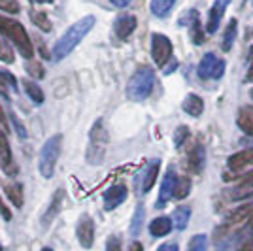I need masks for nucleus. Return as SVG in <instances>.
Here are the masks:
<instances>
[{
	"label": "nucleus",
	"instance_id": "29",
	"mask_svg": "<svg viewBox=\"0 0 253 251\" xmlns=\"http://www.w3.org/2000/svg\"><path fill=\"white\" fill-rule=\"evenodd\" d=\"M142 221H144V208L138 206L136 211H134V217H132V223H130V234L132 236H138V232L142 229Z\"/></svg>",
	"mask_w": 253,
	"mask_h": 251
},
{
	"label": "nucleus",
	"instance_id": "18",
	"mask_svg": "<svg viewBox=\"0 0 253 251\" xmlns=\"http://www.w3.org/2000/svg\"><path fill=\"white\" fill-rule=\"evenodd\" d=\"M238 126L246 134H253V106L242 108L238 114Z\"/></svg>",
	"mask_w": 253,
	"mask_h": 251
},
{
	"label": "nucleus",
	"instance_id": "22",
	"mask_svg": "<svg viewBox=\"0 0 253 251\" xmlns=\"http://www.w3.org/2000/svg\"><path fill=\"white\" fill-rule=\"evenodd\" d=\"M236 31H238V21L231 19L225 29V34H223V51H231L232 43L236 40Z\"/></svg>",
	"mask_w": 253,
	"mask_h": 251
},
{
	"label": "nucleus",
	"instance_id": "19",
	"mask_svg": "<svg viewBox=\"0 0 253 251\" xmlns=\"http://www.w3.org/2000/svg\"><path fill=\"white\" fill-rule=\"evenodd\" d=\"M204 147L202 146H195L189 153V168L193 172H201L202 167H204Z\"/></svg>",
	"mask_w": 253,
	"mask_h": 251
},
{
	"label": "nucleus",
	"instance_id": "17",
	"mask_svg": "<svg viewBox=\"0 0 253 251\" xmlns=\"http://www.w3.org/2000/svg\"><path fill=\"white\" fill-rule=\"evenodd\" d=\"M183 110H185L189 115H193V117H199V115L204 112V102H202L201 96L189 94V96L183 100Z\"/></svg>",
	"mask_w": 253,
	"mask_h": 251
},
{
	"label": "nucleus",
	"instance_id": "45",
	"mask_svg": "<svg viewBox=\"0 0 253 251\" xmlns=\"http://www.w3.org/2000/svg\"><path fill=\"white\" fill-rule=\"evenodd\" d=\"M32 2H53V0H32Z\"/></svg>",
	"mask_w": 253,
	"mask_h": 251
},
{
	"label": "nucleus",
	"instance_id": "40",
	"mask_svg": "<svg viewBox=\"0 0 253 251\" xmlns=\"http://www.w3.org/2000/svg\"><path fill=\"white\" fill-rule=\"evenodd\" d=\"M0 213L4 215V219H11V213H10V209L4 206V202L0 200Z\"/></svg>",
	"mask_w": 253,
	"mask_h": 251
},
{
	"label": "nucleus",
	"instance_id": "5",
	"mask_svg": "<svg viewBox=\"0 0 253 251\" xmlns=\"http://www.w3.org/2000/svg\"><path fill=\"white\" fill-rule=\"evenodd\" d=\"M61 149H63V134H55V136L45 140V144L40 149V155H38V170L43 178L53 176L55 165H57L59 155H61Z\"/></svg>",
	"mask_w": 253,
	"mask_h": 251
},
{
	"label": "nucleus",
	"instance_id": "1",
	"mask_svg": "<svg viewBox=\"0 0 253 251\" xmlns=\"http://www.w3.org/2000/svg\"><path fill=\"white\" fill-rule=\"evenodd\" d=\"M93 27H95V17H93V15H85L80 21H76L74 25L57 40V43L53 45V59H55V61L64 59L78 43L84 40L85 36H87V32L91 31Z\"/></svg>",
	"mask_w": 253,
	"mask_h": 251
},
{
	"label": "nucleus",
	"instance_id": "39",
	"mask_svg": "<svg viewBox=\"0 0 253 251\" xmlns=\"http://www.w3.org/2000/svg\"><path fill=\"white\" fill-rule=\"evenodd\" d=\"M110 2H112L116 8H126V6H128L132 0H110Z\"/></svg>",
	"mask_w": 253,
	"mask_h": 251
},
{
	"label": "nucleus",
	"instance_id": "11",
	"mask_svg": "<svg viewBox=\"0 0 253 251\" xmlns=\"http://www.w3.org/2000/svg\"><path fill=\"white\" fill-rule=\"evenodd\" d=\"M176 181H178V178H176L174 168H169V170H167V174H165V178H163V183H161V193H159L157 206H165V204L169 202L170 197H174Z\"/></svg>",
	"mask_w": 253,
	"mask_h": 251
},
{
	"label": "nucleus",
	"instance_id": "12",
	"mask_svg": "<svg viewBox=\"0 0 253 251\" xmlns=\"http://www.w3.org/2000/svg\"><path fill=\"white\" fill-rule=\"evenodd\" d=\"M229 6V0H215V4L211 6L210 15H208V23H206V31L213 34V32L219 29V23H221V17L225 10Z\"/></svg>",
	"mask_w": 253,
	"mask_h": 251
},
{
	"label": "nucleus",
	"instance_id": "26",
	"mask_svg": "<svg viewBox=\"0 0 253 251\" xmlns=\"http://www.w3.org/2000/svg\"><path fill=\"white\" fill-rule=\"evenodd\" d=\"M159 161H153L148 168V174H146V178H144V185H142V191L144 193H148L149 189L155 185V181H157V176H159Z\"/></svg>",
	"mask_w": 253,
	"mask_h": 251
},
{
	"label": "nucleus",
	"instance_id": "48",
	"mask_svg": "<svg viewBox=\"0 0 253 251\" xmlns=\"http://www.w3.org/2000/svg\"><path fill=\"white\" fill-rule=\"evenodd\" d=\"M252 55H253V47H252Z\"/></svg>",
	"mask_w": 253,
	"mask_h": 251
},
{
	"label": "nucleus",
	"instance_id": "37",
	"mask_svg": "<svg viewBox=\"0 0 253 251\" xmlns=\"http://www.w3.org/2000/svg\"><path fill=\"white\" fill-rule=\"evenodd\" d=\"M240 183H242L244 187H253V170L252 172H248L246 176L240 178Z\"/></svg>",
	"mask_w": 253,
	"mask_h": 251
},
{
	"label": "nucleus",
	"instance_id": "16",
	"mask_svg": "<svg viewBox=\"0 0 253 251\" xmlns=\"http://www.w3.org/2000/svg\"><path fill=\"white\" fill-rule=\"evenodd\" d=\"M170 230H172V221L169 217H157V219L151 221V225H149V232H151V236H167Z\"/></svg>",
	"mask_w": 253,
	"mask_h": 251
},
{
	"label": "nucleus",
	"instance_id": "46",
	"mask_svg": "<svg viewBox=\"0 0 253 251\" xmlns=\"http://www.w3.org/2000/svg\"><path fill=\"white\" fill-rule=\"evenodd\" d=\"M42 251H53V250H51V248H43Z\"/></svg>",
	"mask_w": 253,
	"mask_h": 251
},
{
	"label": "nucleus",
	"instance_id": "36",
	"mask_svg": "<svg viewBox=\"0 0 253 251\" xmlns=\"http://www.w3.org/2000/svg\"><path fill=\"white\" fill-rule=\"evenodd\" d=\"M193 32H195V43H197V45H201L202 43V31H201V23H199V19L193 23Z\"/></svg>",
	"mask_w": 253,
	"mask_h": 251
},
{
	"label": "nucleus",
	"instance_id": "30",
	"mask_svg": "<svg viewBox=\"0 0 253 251\" xmlns=\"http://www.w3.org/2000/svg\"><path fill=\"white\" fill-rule=\"evenodd\" d=\"M0 10L6 11V13H17L19 2L17 0H0Z\"/></svg>",
	"mask_w": 253,
	"mask_h": 251
},
{
	"label": "nucleus",
	"instance_id": "28",
	"mask_svg": "<svg viewBox=\"0 0 253 251\" xmlns=\"http://www.w3.org/2000/svg\"><path fill=\"white\" fill-rule=\"evenodd\" d=\"M206 246H208V238L204 234H197L191 238L187 251H206Z\"/></svg>",
	"mask_w": 253,
	"mask_h": 251
},
{
	"label": "nucleus",
	"instance_id": "20",
	"mask_svg": "<svg viewBox=\"0 0 253 251\" xmlns=\"http://www.w3.org/2000/svg\"><path fill=\"white\" fill-rule=\"evenodd\" d=\"M176 0H151L149 8H151V13L157 15V17H165L169 15V11L174 8Z\"/></svg>",
	"mask_w": 253,
	"mask_h": 251
},
{
	"label": "nucleus",
	"instance_id": "24",
	"mask_svg": "<svg viewBox=\"0 0 253 251\" xmlns=\"http://www.w3.org/2000/svg\"><path fill=\"white\" fill-rule=\"evenodd\" d=\"M21 84H23V87H25V93L31 96L32 102L42 104V102H43V91H42V89L34 84V82H31V80H23Z\"/></svg>",
	"mask_w": 253,
	"mask_h": 251
},
{
	"label": "nucleus",
	"instance_id": "47",
	"mask_svg": "<svg viewBox=\"0 0 253 251\" xmlns=\"http://www.w3.org/2000/svg\"><path fill=\"white\" fill-rule=\"evenodd\" d=\"M252 98H253V89H252Z\"/></svg>",
	"mask_w": 253,
	"mask_h": 251
},
{
	"label": "nucleus",
	"instance_id": "42",
	"mask_svg": "<svg viewBox=\"0 0 253 251\" xmlns=\"http://www.w3.org/2000/svg\"><path fill=\"white\" fill-rule=\"evenodd\" d=\"M128 251H144V248H142V244H140V242H132V244H130V248H128Z\"/></svg>",
	"mask_w": 253,
	"mask_h": 251
},
{
	"label": "nucleus",
	"instance_id": "6",
	"mask_svg": "<svg viewBox=\"0 0 253 251\" xmlns=\"http://www.w3.org/2000/svg\"><path fill=\"white\" fill-rule=\"evenodd\" d=\"M223 72H225V61L223 59H217L213 53H206L202 57L201 64H199V78L201 80H208V78L221 80Z\"/></svg>",
	"mask_w": 253,
	"mask_h": 251
},
{
	"label": "nucleus",
	"instance_id": "23",
	"mask_svg": "<svg viewBox=\"0 0 253 251\" xmlns=\"http://www.w3.org/2000/svg\"><path fill=\"white\" fill-rule=\"evenodd\" d=\"M6 191V197L13 202V206L15 208H21L23 206V187L19 183H10V185H6L4 187Z\"/></svg>",
	"mask_w": 253,
	"mask_h": 251
},
{
	"label": "nucleus",
	"instance_id": "25",
	"mask_svg": "<svg viewBox=\"0 0 253 251\" xmlns=\"http://www.w3.org/2000/svg\"><path fill=\"white\" fill-rule=\"evenodd\" d=\"M31 21L36 25V29H40L43 32L51 31V21L47 17L45 11H31Z\"/></svg>",
	"mask_w": 253,
	"mask_h": 251
},
{
	"label": "nucleus",
	"instance_id": "15",
	"mask_svg": "<svg viewBox=\"0 0 253 251\" xmlns=\"http://www.w3.org/2000/svg\"><path fill=\"white\" fill-rule=\"evenodd\" d=\"M248 165H253V147L242 149V151H238V153L229 157V167L232 170H240V168L248 167Z\"/></svg>",
	"mask_w": 253,
	"mask_h": 251
},
{
	"label": "nucleus",
	"instance_id": "2",
	"mask_svg": "<svg viewBox=\"0 0 253 251\" xmlns=\"http://www.w3.org/2000/svg\"><path fill=\"white\" fill-rule=\"evenodd\" d=\"M0 34H4L8 40L15 43V47L21 51L23 57H27V59L34 57V47H32L31 43V38H29L25 27L19 21L0 15Z\"/></svg>",
	"mask_w": 253,
	"mask_h": 251
},
{
	"label": "nucleus",
	"instance_id": "41",
	"mask_svg": "<svg viewBox=\"0 0 253 251\" xmlns=\"http://www.w3.org/2000/svg\"><path fill=\"white\" fill-rule=\"evenodd\" d=\"M0 128L8 130V125H6V114H4V110H2V106H0Z\"/></svg>",
	"mask_w": 253,
	"mask_h": 251
},
{
	"label": "nucleus",
	"instance_id": "3",
	"mask_svg": "<svg viewBox=\"0 0 253 251\" xmlns=\"http://www.w3.org/2000/svg\"><path fill=\"white\" fill-rule=\"evenodd\" d=\"M108 142H110V134H108L104 121L96 119V123L89 132V146H87V163L91 167H98L104 161Z\"/></svg>",
	"mask_w": 253,
	"mask_h": 251
},
{
	"label": "nucleus",
	"instance_id": "10",
	"mask_svg": "<svg viewBox=\"0 0 253 251\" xmlns=\"http://www.w3.org/2000/svg\"><path fill=\"white\" fill-rule=\"evenodd\" d=\"M126 195H128V191H126L125 185H112V187L104 193V208L108 209V211H112V209L117 208L119 204L125 202Z\"/></svg>",
	"mask_w": 253,
	"mask_h": 251
},
{
	"label": "nucleus",
	"instance_id": "8",
	"mask_svg": "<svg viewBox=\"0 0 253 251\" xmlns=\"http://www.w3.org/2000/svg\"><path fill=\"white\" fill-rule=\"evenodd\" d=\"M252 219H253V200L248 202V204H244V206H240V208H236L234 211H231L227 221H225V227L227 229L242 227L244 223H248V221Z\"/></svg>",
	"mask_w": 253,
	"mask_h": 251
},
{
	"label": "nucleus",
	"instance_id": "33",
	"mask_svg": "<svg viewBox=\"0 0 253 251\" xmlns=\"http://www.w3.org/2000/svg\"><path fill=\"white\" fill-rule=\"evenodd\" d=\"M0 61H4V63L11 64L15 59H13V53H11V49L6 45V43L0 42Z\"/></svg>",
	"mask_w": 253,
	"mask_h": 251
},
{
	"label": "nucleus",
	"instance_id": "38",
	"mask_svg": "<svg viewBox=\"0 0 253 251\" xmlns=\"http://www.w3.org/2000/svg\"><path fill=\"white\" fill-rule=\"evenodd\" d=\"M157 251H179V250H178V244H163Z\"/></svg>",
	"mask_w": 253,
	"mask_h": 251
},
{
	"label": "nucleus",
	"instance_id": "35",
	"mask_svg": "<svg viewBox=\"0 0 253 251\" xmlns=\"http://www.w3.org/2000/svg\"><path fill=\"white\" fill-rule=\"evenodd\" d=\"M106 251H121V240L117 236H110L106 242Z\"/></svg>",
	"mask_w": 253,
	"mask_h": 251
},
{
	"label": "nucleus",
	"instance_id": "27",
	"mask_svg": "<svg viewBox=\"0 0 253 251\" xmlns=\"http://www.w3.org/2000/svg\"><path fill=\"white\" fill-rule=\"evenodd\" d=\"M191 191V179L189 178H178L176 187H174V199H185Z\"/></svg>",
	"mask_w": 253,
	"mask_h": 251
},
{
	"label": "nucleus",
	"instance_id": "31",
	"mask_svg": "<svg viewBox=\"0 0 253 251\" xmlns=\"http://www.w3.org/2000/svg\"><path fill=\"white\" fill-rule=\"evenodd\" d=\"M187 136H189V128L187 126H178L176 128V134H174V144H176V147H181V144L187 140Z\"/></svg>",
	"mask_w": 253,
	"mask_h": 251
},
{
	"label": "nucleus",
	"instance_id": "44",
	"mask_svg": "<svg viewBox=\"0 0 253 251\" xmlns=\"http://www.w3.org/2000/svg\"><path fill=\"white\" fill-rule=\"evenodd\" d=\"M248 82H253V63H252V66H250V70H248V78H246Z\"/></svg>",
	"mask_w": 253,
	"mask_h": 251
},
{
	"label": "nucleus",
	"instance_id": "13",
	"mask_svg": "<svg viewBox=\"0 0 253 251\" xmlns=\"http://www.w3.org/2000/svg\"><path fill=\"white\" fill-rule=\"evenodd\" d=\"M136 29V17L134 15H121L114 23V32L119 40H126Z\"/></svg>",
	"mask_w": 253,
	"mask_h": 251
},
{
	"label": "nucleus",
	"instance_id": "34",
	"mask_svg": "<svg viewBox=\"0 0 253 251\" xmlns=\"http://www.w3.org/2000/svg\"><path fill=\"white\" fill-rule=\"evenodd\" d=\"M0 85H2V87H6V85H10V87H15V85H17V82H15V78H13L10 72H4V70H0Z\"/></svg>",
	"mask_w": 253,
	"mask_h": 251
},
{
	"label": "nucleus",
	"instance_id": "21",
	"mask_svg": "<svg viewBox=\"0 0 253 251\" xmlns=\"http://www.w3.org/2000/svg\"><path fill=\"white\" fill-rule=\"evenodd\" d=\"M189 217H191V209L187 208V206H179V208H176L174 213H172V221H174V225H176L178 230H183L187 227Z\"/></svg>",
	"mask_w": 253,
	"mask_h": 251
},
{
	"label": "nucleus",
	"instance_id": "7",
	"mask_svg": "<svg viewBox=\"0 0 253 251\" xmlns=\"http://www.w3.org/2000/svg\"><path fill=\"white\" fill-rule=\"evenodd\" d=\"M151 57L157 66H165L172 57V42L165 34H153L151 36Z\"/></svg>",
	"mask_w": 253,
	"mask_h": 251
},
{
	"label": "nucleus",
	"instance_id": "14",
	"mask_svg": "<svg viewBox=\"0 0 253 251\" xmlns=\"http://www.w3.org/2000/svg\"><path fill=\"white\" fill-rule=\"evenodd\" d=\"M63 200H64V189H57V191H55V195H53L49 208H47V211L43 213V217H42L43 229H47V227H49V223L57 217V213L61 211V206H63Z\"/></svg>",
	"mask_w": 253,
	"mask_h": 251
},
{
	"label": "nucleus",
	"instance_id": "9",
	"mask_svg": "<svg viewBox=\"0 0 253 251\" xmlns=\"http://www.w3.org/2000/svg\"><path fill=\"white\" fill-rule=\"evenodd\" d=\"M78 240L82 244V248H91L95 240V223L89 215H82V219L78 223Z\"/></svg>",
	"mask_w": 253,
	"mask_h": 251
},
{
	"label": "nucleus",
	"instance_id": "32",
	"mask_svg": "<svg viewBox=\"0 0 253 251\" xmlns=\"http://www.w3.org/2000/svg\"><path fill=\"white\" fill-rule=\"evenodd\" d=\"M25 68H27V72L32 74V76H36V78H43V66L40 63H36V61H29V63L25 64Z\"/></svg>",
	"mask_w": 253,
	"mask_h": 251
},
{
	"label": "nucleus",
	"instance_id": "4",
	"mask_svg": "<svg viewBox=\"0 0 253 251\" xmlns=\"http://www.w3.org/2000/svg\"><path fill=\"white\" fill-rule=\"evenodd\" d=\"M153 85H155V74H153V70L149 66H142L128 80L126 96L130 100H134V102H142V100H146L149 94H151Z\"/></svg>",
	"mask_w": 253,
	"mask_h": 251
},
{
	"label": "nucleus",
	"instance_id": "43",
	"mask_svg": "<svg viewBox=\"0 0 253 251\" xmlns=\"http://www.w3.org/2000/svg\"><path fill=\"white\" fill-rule=\"evenodd\" d=\"M240 251H253V240H248V242H246L242 248H240Z\"/></svg>",
	"mask_w": 253,
	"mask_h": 251
}]
</instances>
